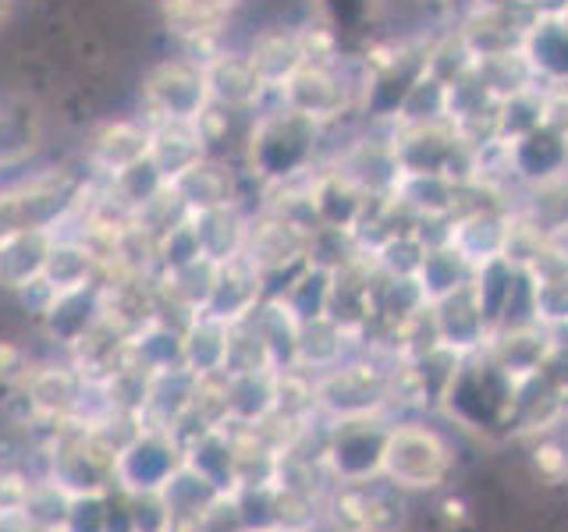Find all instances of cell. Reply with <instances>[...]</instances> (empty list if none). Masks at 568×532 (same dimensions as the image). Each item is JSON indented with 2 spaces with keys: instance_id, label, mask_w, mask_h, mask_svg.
<instances>
[{
  "instance_id": "6da1fadb",
  "label": "cell",
  "mask_w": 568,
  "mask_h": 532,
  "mask_svg": "<svg viewBox=\"0 0 568 532\" xmlns=\"http://www.w3.org/2000/svg\"><path fill=\"white\" fill-rule=\"evenodd\" d=\"M455 469V451L437 430L423 422H402L390 426L384 451H381V472L390 487L402 493L416 490H440Z\"/></svg>"
},
{
  "instance_id": "7a4b0ae2",
  "label": "cell",
  "mask_w": 568,
  "mask_h": 532,
  "mask_svg": "<svg viewBox=\"0 0 568 532\" xmlns=\"http://www.w3.org/2000/svg\"><path fill=\"white\" fill-rule=\"evenodd\" d=\"M324 514L337 532H405L408 525L405 497L384 475L363 479V483H337Z\"/></svg>"
},
{
  "instance_id": "3957f363",
  "label": "cell",
  "mask_w": 568,
  "mask_h": 532,
  "mask_svg": "<svg viewBox=\"0 0 568 532\" xmlns=\"http://www.w3.org/2000/svg\"><path fill=\"white\" fill-rule=\"evenodd\" d=\"M210 106L203 61H160L142 79V117L146 121H200Z\"/></svg>"
},
{
  "instance_id": "277c9868",
  "label": "cell",
  "mask_w": 568,
  "mask_h": 532,
  "mask_svg": "<svg viewBox=\"0 0 568 532\" xmlns=\"http://www.w3.org/2000/svg\"><path fill=\"white\" fill-rule=\"evenodd\" d=\"M47 479L71 497H103L114 490V458L79 426L58 422V440L47 454Z\"/></svg>"
},
{
  "instance_id": "5b68a950",
  "label": "cell",
  "mask_w": 568,
  "mask_h": 532,
  "mask_svg": "<svg viewBox=\"0 0 568 532\" xmlns=\"http://www.w3.org/2000/svg\"><path fill=\"white\" fill-rule=\"evenodd\" d=\"M182 443L168 430L146 426L129 448L114 458V490L121 493H156L168 487L174 469L182 466Z\"/></svg>"
},
{
  "instance_id": "8992f818",
  "label": "cell",
  "mask_w": 568,
  "mask_h": 532,
  "mask_svg": "<svg viewBox=\"0 0 568 532\" xmlns=\"http://www.w3.org/2000/svg\"><path fill=\"white\" fill-rule=\"evenodd\" d=\"M390 426H381L377 416L337 419L327 437V469L334 483H363L381 472V451Z\"/></svg>"
},
{
  "instance_id": "52a82bcc",
  "label": "cell",
  "mask_w": 568,
  "mask_h": 532,
  "mask_svg": "<svg viewBox=\"0 0 568 532\" xmlns=\"http://www.w3.org/2000/svg\"><path fill=\"white\" fill-rule=\"evenodd\" d=\"M150 160V121L146 117H114L103 121L85 142V164L100 182L132 171Z\"/></svg>"
},
{
  "instance_id": "ba28073f",
  "label": "cell",
  "mask_w": 568,
  "mask_h": 532,
  "mask_svg": "<svg viewBox=\"0 0 568 532\" xmlns=\"http://www.w3.org/2000/svg\"><path fill=\"white\" fill-rule=\"evenodd\" d=\"M387 387L373 372V366H345L316 380V408L337 419L377 416L384 408Z\"/></svg>"
},
{
  "instance_id": "9c48e42d",
  "label": "cell",
  "mask_w": 568,
  "mask_h": 532,
  "mask_svg": "<svg viewBox=\"0 0 568 532\" xmlns=\"http://www.w3.org/2000/svg\"><path fill=\"white\" fill-rule=\"evenodd\" d=\"M89 380L75 366H29L22 377V390L29 395L36 416L43 422H71L79 416L82 398H85Z\"/></svg>"
},
{
  "instance_id": "30bf717a",
  "label": "cell",
  "mask_w": 568,
  "mask_h": 532,
  "mask_svg": "<svg viewBox=\"0 0 568 532\" xmlns=\"http://www.w3.org/2000/svg\"><path fill=\"white\" fill-rule=\"evenodd\" d=\"M203 377L192 372L185 362H174L156 369L150 377V390H146V405H142V422L156 426V430H174V422L182 419L189 408L195 405V395H200Z\"/></svg>"
},
{
  "instance_id": "8fae6325",
  "label": "cell",
  "mask_w": 568,
  "mask_h": 532,
  "mask_svg": "<svg viewBox=\"0 0 568 532\" xmlns=\"http://www.w3.org/2000/svg\"><path fill=\"white\" fill-rule=\"evenodd\" d=\"M206 156L200 121H150V164L164 182H174Z\"/></svg>"
},
{
  "instance_id": "7c38bea8",
  "label": "cell",
  "mask_w": 568,
  "mask_h": 532,
  "mask_svg": "<svg viewBox=\"0 0 568 532\" xmlns=\"http://www.w3.org/2000/svg\"><path fill=\"white\" fill-rule=\"evenodd\" d=\"M256 298H260V266L242 253L217 266V280H213V291L203 313L224 319V324H235V319H245L256 309Z\"/></svg>"
},
{
  "instance_id": "4fadbf2b",
  "label": "cell",
  "mask_w": 568,
  "mask_h": 532,
  "mask_svg": "<svg viewBox=\"0 0 568 532\" xmlns=\"http://www.w3.org/2000/svg\"><path fill=\"white\" fill-rule=\"evenodd\" d=\"M53 238H58V231L50 227H18L0 238V284L18 291L29 280L43 277Z\"/></svg>"
},
{
  "instance_id": "5bb4252c",
  "label": "cell",
  "mask_w": 568,
  "mask_h": 532,
  "mask_svg": "<svg viewBox=\"0 0 568 532\" xmlns=\"http://www.w3.org/2000/svg\"><path fill=\"white\" fill-rule=\"evenodd\" d=\"M224 408L227 422L253 426L277 412V369L235 372L224 377Z\"/></svg>"
},
{
  "instance_id": "9a60e30c",
  "label": "cell",
  "mask_w": 568,
  "mask_h": 532,
  "mask_svg": "<svg viewBox=\"0 0 568 532\" xmlns=\"http://www.w3.org/2000/svg\"><path fill=\"white\" fill-rule=\"evenodd\" d=\"M43 139V114L26 96L0 100V171L14 167L36 153Z\"/></svg>"
},
{
  "instance_id": "2e32d148",
  "label": "cell",
  "mask_w": 568,
  "mask_h": 532,
  "mask_svg": "<svg viewBox=\"0 0 568 532\" xmlns=\"http://www.w3.org/2000/svg\"><path fill=\"white\" fill-rule=\"evenodd\" d=\"M97 319H100V284H89V288L61 291L58 298H53L50 313L43 316V327L53 341L71 351L89 334V327H93Z\"/></svg>"
},
{
  "instance_id": "e0dca14e",
  "label": "cell",
  "mask_w": 568,
  "mask_h": 532,
  "mask_svg": "<svg viewBox=\"0 0 568 532\" xmlns=\"http://www.w3.org/2000/svg\"><path fill=\"white\" fill-rule=\"evenodd\" d=\"M231 324L217 316H192L182 334V362L200 377H224Z\"/></svg>"
},
{
  "instance_id": "ac0fdd59",
  "label": "cell",
  "mask_w": 568,
  "mask_h": 532,
  "mask_svg": "<svg viewBox=\"0 0 568 532\" xmlns=\"http://www.w3.org/2000/svg\"><path fill=\"white\" fill-rule=\"evenodd\" d=\"M43 277L58 291H79V288H89V284H100V263L85 248L82 238L58 231V238L50 245L47 266H43Z\"/></svg>"
},
{
  "instance_id": "d6986e66",
  "label": "cell",
  "mask_w": 568,
  "mask_h": 532,
  "mask_svg": "<svg viewBox=\"0 0 568 532\" xmlns=\"http://www.w3.org/2000/svg\"><path fill=\"white\" fill-rule=\"evenodd\" d=\"M160 18H164V29L185 47H206L210 40H217L227 22V14L206 11L192 0H160Z\"/></svg>"
},
{
  "instance_id": "ffe728a7",
  "label": "cell",
  "mask_w": 568,
  "mask_h": 532,
  "mask_svg": "<svg viewBox=\"0 0 568 532\" xmlns=\"http://www.w3.org/2000/svg\"><path fill=\"white\" fill-rule=\"evenodd\" d=\"M71 501L75 497L64 493L58 483H50V479H36L26 504H22V519L29 529H43V532H64L68 525V514H71Z\"/></svg>"
},
{
  "instance_id": "44dd1931",
  "label": "cell",
  "mask_w": 568,
  "mask_h": 532,
  "mask_svg": "<svg viewBox=\"0 0 568 532\" xmlns=\"http://www.w3.org/2000/svg\"><path fill=\"white\" fill-rule=\"evenodd\" d=\"M132 508V529L135 532H174L171 508L164 501V493H129Z\"/></svg>"
},
{
  "instance_id": "7402d4cb",
  "label": "cell",
  "mask_w": 568,
  "mask_h": 532,
  "mask_svg": "<svg viewBox=\"0 0 568 532\" xmlns=\"http://www.w3.org/2000/svg\"><path fill=\"white\" fill-rule=\"evenodd\" d=\"M532 472H537L544 483L558 487L568 479V448H561V443L555 440H544L532 448Z\"/></svg>"
},
{
  "instance_id": "603a6c76",
  "label": "cell",
  "mask_w": 568,
  "mask_h": 532,
  "mask_svg": "<svg viewBox=\"0 0 568 532\" xmlns=\"http://www.w3.org/2000/svg\"><path fill=\"white\" fill-rule=\"evenodd\" d=\"M192 4H200V8H206V11H217V14H227L231 8L239 4V0H192Z\"/></svg>"
},
{
  "instance_id": "cb8c5ba5",
  "label": "cell",
  "mask_w": 568,
  "mask_h": 532,
  "mask_svg": "<svg viewBox=\"0 0 568 532\" xmlns=\"http://www.w3.org/2000/svg\"><path fill=\"white\" fill-rule=\"evenodd\" d=\"M11 11H14V0H0V25H8Z\"/></svg>"
}]
</instances>
